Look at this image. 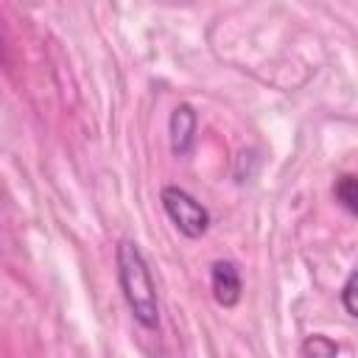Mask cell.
Listing matches in <instances>:
<instances>
[{
  "label": "cell",
  "mask_w": 358,
  "mask_h": 358,
  "mask_svg": "<svg viewBox=\"0 0 358 358\" xmlns=\"http://www.w3.org/2000/svg\"><path fill=\"white\" fill-rule=\"evenodd\" d=\"M117 280H120L123 296H126L134 319L143 327H157V322H159L157 288H154L151 271L145 266V257L134 241H120V246H117Z\"/></svg>",
  "instance_id": "cell-1"
},
{
  "label": "cell",
  "mask_w": 358,
  "mask_h": 358,
  "mask_svg": "<svg viewBox=\"0 0 358 358\" xmlns=\"http://www.w3.org/2000/svg\"><path fill=\"white\" fill-rule=\"evenodd\" d=\"M333 196H336V201H338L347 213L358 215V176H355V173L338 176L336 185H333Z\"/></svg>",
  "instance_id": "cell-5"
},
{
  "label": "cell",
  "mask_w": 358,
  "mask_h": 358,
  "mask_svg": "<svg viewBox=\"0 0 358 358\" xmlns=\"http://www.w3.org/2000/svg\"><path fill=\"white\" fill-rule=\"evenodd\" d=\"M168 129H171V148L176 157H185L193 145V134H196V112L193 106L187 103H179L173 112H171V120H168Z\"/></svg>",
  "instance_id": "cell-4"
},
{
  "label": "cell",
  "mask_w": 358,
  "mask_h": 358,
  "mask_svg": "<svg viewBox=\"0 0 358 358\" xmlns=\"http://www.w3.org/2000/svg\"><path fill=\"white\" fill-rule=\"evenodd\" d=\"M162 207L176 229L187 238H201L210 227V213L182 187H162Z\"/></svg>",
  "instance_id": "cell-2"
},
{
  "label": "cell",
  "mask_w": 358,
  "mask_h": 358,
  "mask_svg": "<svg viewBox=\"0 0 358 358\" xmlns=\"http://www.w3.org/2000/svg\"><path fill=\"white\" fill-rule=\"evenodd\" d=\"M210 285H213V296H215V302L221 308L238 305V299H241V274H238V266L235 263H229V260L213 263Z\"/></svg>",
  "instance_id": "cell-3"
},
{
  "label": "cell",
  "mask_w": 358,
  "mask_h": 358,
  "mask_svg": "<svg viewBox=\"0 0 358 358\" xmlns=\"http://www.w3.org/2000/svg\"><path fill=\"white\" fill-rule=\"evenodd\" d=\"M341 302H344V310L358 319V271H352L347 277V282L341 288Z\"/></svg>",
  "instance_id": "cell-7"
},
{
  "label": "cell",
  "mask_w": 358,
  "mask_h": 358,
  "mask_svg": "<svg viewBox=\"0 0 358 358\" xmlns=\"http://www.w3.org/2000/svg\"><path fill=\"white\" fill-rule=\"evenodd\" d=\"M302 355L305 358H336L338 355V344L327 336H308L302 341Z\"/></svg>",
  "instance_id": "cell-6"
}]
</instances>
